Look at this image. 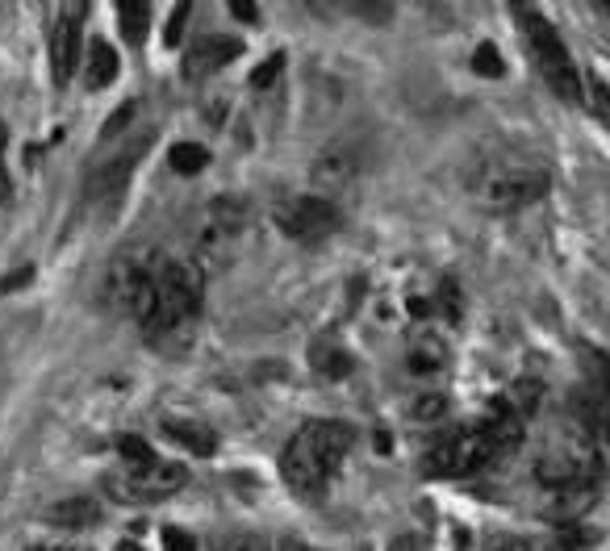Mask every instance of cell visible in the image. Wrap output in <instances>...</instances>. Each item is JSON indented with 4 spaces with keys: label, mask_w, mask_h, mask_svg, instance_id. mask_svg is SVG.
<instances>
[{
    "label": "cell",
    "mask_w": 610,
    "mask_h": 551,
    "mask_svg": "<svg viewBox=\"0 0 610 551\" xmlns=\"http://www.w3.org/2000/svg\"><path fill=\"white\" fill-rule=\"evenodd\" d=\"M351 443H356V430L347 422H335V418L305 422L285 443V451H280V476H285V485L297 497L318 501L326 485H331V476L339 472V464L347 460Z\"/></svg>",
    "instance_id": "cell-1"
},
{
    "label": "cell",
    "mask_w": 610,
    "mask_h": 551,
    "mask_svg": "<svg viewBox=\"0 0 610 551\" xmlns=\"http://www.w3.org/2000/svg\"><path fill=\"white\" fill-rule=\"evenodd\" d=\"M201 305H205V276L193 268V263H176L163 255L159 263V276L151 284V293L138 305V326H143L151 339L159 334H184L197 318H201Z\"/></svg>",
    "instance_id": "cell-2"
},
{
    "label": "cell",
    "mask_w": 610,
    "mask_h": 551,
    "mask_svg": "<svg viewBox=\"0 0 610 551\" xmlns=\"http://www.w3.org/2000/svg\"><path fill=\"white\" fill-rule=\"evenodd\" d=\"M535 481L565 506V518H569L573 510L590 506L594 489L602 485V455L585 435H565L539 455Z\"/></svg>",
    "instance_id": "cell-3"
},
{
    "label": "cell",
    "mask_w": 610,
    "mask_h": 551,
    "mask_svg": "<svg viewBox=\"0 0 610 551\" xmlns=\"http://www.w3.org/2000/svg\"><path fill=\"white\" fill-rule=\"evenodd\" d=\"M552 188L548 167L523 163V159H494L477 163L468 172V193H473L485 209H527L535 201H544Z\"/></svg>",
    "instance_id": "cell-4"
},
{
    "label": "cell",
    "mask_w": 610,
    "mask_h": 551,
    "mask_svg": "<svg viewBox=\"0 0 610 551\" xmlns=\"http://www.w3.org/2000/svg\"><path fill=\"white\" fill-rule=\"evenodd\" d=\"M519 26L527 34V51H531V59L539 67V76H544V84L565 105H585V80H581V71L573 67L569 46H565V38L556 34L552 21L544 13H535V9H519Z\"/></svg>",
    "instance_id": "cell-5"
},
{
    "label": "cell",
    "mask_w": 610,
    "mask_h": 551,
    "mask_svg": "<svg viewBox=\"0 0 610 551\" xmlns=\"http://www.w3.org/2000/svg\"><path fill=\"white\" fill-rule=\"evenodd\" d=\"M251 222V205L243 197H214L205 209V218L197 226V243H193V268L205 272H222L234 259V247Z\"/></svg>",
    "instance_id": "cell-6"
},
{
    "label": "cell",
    "mask_w": 610,
    "mask_h": 551,
    "mask_svg": "<svg viewBox=\"0 0 610 551\" xmlns=\"http://www.w3.org/2000/svg\"><path fill=\"white\" fill-rule=\"evenodd\" d=\"M189 485V468H180L172 460H147V464H134L126 472H113L105 476V493L117 501V506H147V501L159 497H172Z\"/></svg>",
    "instance_id": "cell-7"
},
{
    "label": "cell",
    "mask_w": 610,
    "mask_h": 551,
    "mask_svg": "<svg viewBox=\"0 0 610 551\" xmlns=\"http://www.w3.org/2000/svg\"><path fill=\"white\" fill-rule=\"evenodd\" d=\"M159 263H163V255L151 251V247H130V251L117 255L109 263V272H105V301H109V309L134 318L138 305H143V297L151 293L155 276H159Z\"/></svg>",
    "instance_id": "cell-8"
},
{
    "label": "cell",
    "mask_w": 610,
    "mask_h": 551,
    "mask_svg": "<svg viewBox=\"0 0 610 551\" xmlns=\"http://www.w3.org/2000/svg\"><path fill=\"white\" fill-rule=\"evenodd\" d=\"M498 455L489 447V439L481 435V426H464V430H448L431 443V451L422 455V472L427 476H468L489 468Z\"/></svg>",
    "instance_id": "cell-9"
},
{
    "label": "cell",
    "mask_w": 610,
    "mask_h": 551,
    "mask_svg": "<svg viewBox=\"0 0 610 551\" xmlns=\"http://www.w3.org/2000/svg\"><path fill=\"white\" fill-rule=\"evenodd\" d=\"M272 218L293 243H322L326 234L339 230L343 213L335 201H326L318 193H293V197H280L272 205Z\"/></svg>",
    "instance_id": "cell-10"
},
{
    "label": "cell",
    "mask_w": 610,
    "mask_h": 551,
    "mask_svg": "<svg viewBox=\"0 0 610 551\" xmlns=\"http://www.w3.org/2000/svg\"><path fill=\"white\" fill-rule=\"evenodd\" d=\"M360 167H364V155H360V142L356 138H339L331 142L318 159H314V184L322 188L318 197L331 201L335 193H343V188L360 176Z\"/></svg>",
    "instance_id": "cell-11"
},
{
    "label": "cell",
    "mask_w": 610,
    "mask_h": 551,
    "mask_svg": "<svg viewBox=\"0 0 610 551\" xmlns=\"http://www.w3.org/2000/svg\"><path fill=\"white\" fill-rule=\"evenodd\" d=\"M151 142H155V134H143V138H134L122 155H113V159L101 167V172L88 180V197L97 201V205H113L117 197L126 193V184H130V176H134V163L151 151Z\"/></svg>",
    "instance_id": "cell-12"
},
{
    "label": "cell",
    "mask_w": 610,
    "mask_h": 551,
    "mask_svg": "<svg viewBox=\"0 0 610 551\" xmlns=\"http://www.w3.org/2000/svg\"><path fill=\"white\" fill-rule=\"evenodd\" d=\"M80 26H84V9H63L55 21V38H51V63H55V84H67L80 63Z\"/></svg>",
    "instance_id": "cell-13"
},
{
    "label": "cell",
    "mask_w": 610,
    "mask_h": 551,
    "mask_svg": "<svg viewBox=\"0 0 610 551\" xmlns=\"http://www.w3.org/2000/svg\"><path fill=\"white\" fill-rule=\"evenodd\" d=\"M243 55V42L239 38H230V34H205L189 59H184V76L189 80H201V76H214L218 67H226L230 59H239Z\"/></svg>",
    "instance_id": "cell-14"
},
{
    "label": "cell",
    "mask_w": 610,
    "mask_h": 551,
    "mask_svg": "<svg viewBox=\"0 0 610 551\" xmlns=\"http://www.w3.org/2000/svg\"><path fill=\"white\" fill-rule=\"evenodd\" d=\"M477 426H481V435L489 439V447H494L498 460L523 443V418L514 414V405H510L506 397H498L494 405H489V414H485Z\"/></svg>",
    "instance_id": "cell-15"
},
{
    "label": "cell",
    "mask_w": 610,
    "mask_h": 551,
    "mask_svg": "<svg viewBox=\"0 0 610 551\" xmlns=\"http://www.w3.org/2000/svg\"><path fill=\"white\" fill-rule=\"evenodd\" d=\"M42 518L51 526H63V531H84V526L101 522V506L92 497H63V501H55V506H46Z\"/></svg>",
    "instance_id": "cell-16"
},
{
    "label": "cell",
    "mask_w": 610,
    "mask_h": 551,
    "mask_svg": "<svg viewBox=\"0 0 610 551\" xmlns=\"http://www.w3.org/2000/svg\"><path fill=\"white\" fill-rule=\"evenodd\" d=\"M443 364H448V343L439 334H414L406 347V368L414 376H431V372H443Z\"/></svg>",
    "instance_id": "cell-17"
},
{
    "label": "cell",
    "mask_w": 610,
    "mask_h": 551,
    "mask_svg": "<svg viewBox=\"0 0 610 551\" xmlns=\"http://www.w3.org/2000/svg\"><path fill=\"white\" fill-rule=\"evenodd\" d=\"M163 435L176 439L180 447H189L193 455H214L218 451L214 430H209L205 422H193V418H168L163 422Z\"/></svg>",
    "instance_id": "cell-18"
},
{
    "label": "cell",
    "mask_w": 610,
    "mask_h": 551,
    "mask_svg": "<svg viewBox=\"0 0 610 551\" xmlns=\"http://www.w3.org/2000/svg\"><path fill=\"white\" fill-rule=\"evenodd\" d=\"M117 80V51L101 38V42H92L88 46V71H84V84L97 92V88H105V84H113Z\"/></svg>",
    "instance_id": "cell-19"
},
{
    "label": "cell",
    "mask_w": 610,
    "mask_h": 551,
    "mask_svg": "<svg viewBox=\"0 0 610 551\" xmlns=\"http://www.w3.org/2000/svg\"><path fill=\"white\" fill-rule=\"evenodd\" d=\"M310 359H314L318 376H326V380H343V376H351V368H356L351 351H343L339 343H314Z\"/></svg>",
    "instance_id": "cell-20"
},
{
    "label": "cell",
    "mask_w": 610,
    "mask_h": 551,
    "mask_svg": "<svg viewBox=\"0 0 610 551\" xmlns=\"http://www.w3.org/2000/svg\"><path fill=\"white\" fill-rule=\"evenodd\" d=\"M117 26H122V38L126 42H143L147 38V26H151V9L138 5V0H122V9H117Z\"/></svg>",
    "instance_id": "cell-21"
},
{
    "label": "cell",
    "mask_w": 610,
    "mask_h": 551,
    "mask_svg": "<svg viewBox=\"0 0 610 551\" xmlns=\"http://www.w3.org/2000/svg\"><path fill=\"white\" fill-rule=\"evenodd\" d=\"M168 167L180 176H197L201 167H209V151L201 147V142H176V147L168 151Z\"/></svg>",
    "instance_id": "cell-22"
},
{
    "label": "cell",
    "mask_w": 610,
    "mask_h": 551,
    "mask_svg": "<svg viewBox=\"0 0 610 551\" xmlns=\"http://www.w3.org/2000/svg\"><path fill=\"white\" fill-rule=\"evenodd\" d=\"M473 71H477V76H485V80H498L502 71H506V63H502L494 42H481L477 51H473Z\"/></svg>",
    "instance_id": "cell-23"
},
{
    "label": "cell",
    "mask_w": 610,
    "mask_h": 551,
    "mask_svg": "<svg viewBox=\"0 0 610 551\" xmlns=\"http://www.w3.org/2000/svg\"><path fill=\"white\" fill-rule=\"evenodd\" d=\"M443 414H448V397L443 393H418L410 405V418H418V422H439Z\"/></svg>",
    "instance_id": "cell-24"
},
{
    "label": "cell",
    "mask_w": 610,
    "mask_h": 551,
    "mask_svg": "<svg viewBox=\"0 0 610 551\" xmlns=\"http://www.w3.org/2000/svg\"><path fill=\"white\" fill-rule=\"evenodd\" d=\"M439 309H443V314H448L452 322H460V314H464V305H460V284H456L452 276L439 284Z\"/></svg>",
    "instance_id": "cell-25"
},
{
    "label": "cell",
    "mask_w": 610,
    "mask_h": 551,
    "mask_svg": "<svg viewBox=\"0 0 610 551\" xmlns=\"http://www.w3.org/2000/svg\"><path fill=\"white\" fill-rule=\"evenodd\" d=\"M585 92H590V105H594V113L602 117V122L610 126V84L606 80H585Z\"/></svg>",
    "instance_id": "cell-26"
},
{
    "label": "cell",
    "mask_w": 610,
    "mask_h": 551,
    "mask_svg": "<svg viewBox=\"0 0 610 551\" xmlns=\"http://www.w3.org/2000/svg\"><path fill=\"white\" fill-rule=\"evenodd\" d=\"M117 447H122V455H126V468H134V464H147V460H155V451L143 443V439H138V435H122V443H117Z\"/></svg>",
    "instance_id": "cell-27"
},
{
    "label": "cell",
    "mask_w": 610,
    "mask_h": 551,
    "mask_svg": "<svg viewBox=\"0 0 610 551\" xmlns=\"http://www.w3.org/2000/svg\"><path fill=\"white\" fill-rule=\"evenodd\" d=\"M134 113H138V101H126L122 109H117V113H109L105 117V126H101V134L105 138H117V134H122L130 122H134Z\"/></svg>",
    "instance_id": "cell-28"
},
{
    "label": "cell",
    "mask_w": 610,
    "mask_h": 551,
    "mask_svg": "<svg viewBox=\"0 0 610 551\" xmlns=\"http://www.w3.org/2000/svg\"><path fill=\"white\" fill-rule=\"evenodd\" d=\"M280 67H285V55H280V51H276L272 59H264L260 67H255V71H251V88H268V84H272V80L280 76Z\"/></svg>",
    "instance_id": "cell-29"
},
{
    "label": "cell",
    "mask_w": 610,
    "mask_h": 551,
    "mask_svg": "<svg viewBox=\"0 0 610 551\" xmlns=\"http://www.w3.org/2000/svg\"><path fill=\"white\" fill-rule=\"evenodd\" d=\"M189 17H193V5H176V13L168 17V30H163V42L176 46L184 38V21H189Z\"/></svg>",
    "instance_id": "cell-30"
},
{
    "label": "cell",
    "mask_w": 610,
    "mask_h": 551,
    "mask_svg": "<svg viewBox=\"0 0 610 551\" xmlns=\"http://www.w3.org/2000/svg\"><path fill=\"white\" fill-rule=\"evenodd\" d=\"M218 551H268V543L260 535H230L218 543Z\"/></svg>",
    "instance_id": "cell-31"
},
{
    "label": "cell",
    "mask_w": 610,
    "mask_h": 551,
    "mask_svg": "<svg viewBox=\"0 0 610 551\" xmlns=\"http://www.w3.org/2000/svg\"><path fill=\"white\" fill-rule=\"evenodd\" d=\"M5 142H9V130L0 126V205L13 197V184H9V176H5Z\"/></svg>",
    "instance_id": "cell-32"
},
{
    "label": "cell",
    "mask_w": 610,
    "mask_h": 551,
    "mask_svg": "<svg viewBox=\"0 0 610 551\" xmlns=\"http://www.w3.org/2000/svg\"><path fill=\"white\" fill-rule=\"evenodd\" d=\"M485 551H531V543L523 535H498Z\"/></svg>",
    "instance_id": "cell-33"
},
{
    "label": "cell",
    "mask_w": 610,
    "mask_h": 551,
    "mask_svg": "<svg viewBox=\"0 0 610 551\" xmlns=\"http://www.w3.org/2000/svg\"><path fill=\"white\" fill-rule=\"evenodd\" d=\"M163 551H193V535H184V531H163Z\"/></svg>",
    "instance_id": "cell-34"
},
{
    "label": "cell",
    "mask_w": 610,
    "mask_h": 551,
    "mask_svg": "<svg viewBox=\"0 0 610 551\" xmlns=\"http://www.w3.org/2000/svg\"><path fill=\"white\" fill-rule=\"evenodd\" d=\"M230 13L239 17V21H255V17H260V13H255V5H247V0H234Z\"/></svg>",
    "instance_id": "cell-35"
},
{
    "label": "cell",
    "mask_w": 610,
    "mask_h": 551,
    "mask_svg": "<svg viewBox=\"0 0 610 551\" xmlns=\"http://www.w3.org/2000/svg\"><path fill=\"white\" fill-rule=\"evenodd\" d=\"M598 364H602L598 372H602V385H606V397H610V355L606 351H598Z\"/></svg>",
    "instance_id": "cell-36"
},
{
    "label": "cell",
    "mask_w": 610,
    "mask_h": 551,
    "mask_svg": "<svg viewBox=\"0 0 610 551\" xmlns=\"http://www.w3.org/2000/svg\"><path fill=\"white\" fill-rule=\"evenodd\" d=\"M389 551H414V539H410V535H397V539L389 543Z\"/></svg>",
    "instance_id": "cell-37"
},
{
    "label": "cell",
    "mask_w": 610,
    "mask_h": 551,
    "mask_svg": "<svg viewBox=\"0 0 610 551\" xmlns=\"http://www.w3.org/2000/svg\"><path fill=\"white\" fill-rule=\"evenodd\" d=\"M276 551H314V547H305V543H297V539H280Z\"/></svg>",
    "instance_id": "cell-38"
},
{
    "label": "cell",
    "mask_w": 610,
    "mask_h": 551,
    "mask_svg": "<svg viewBox=\"0 0 610 551\" xmlns=\"http://www.w3.org/2000/svg\"><path fill=\"white\" fill-rule=\"evenodd\" d=\"M117 551H143V547H138V543H130V539H126V543H117Z\"/></svg>",
    "instance_id": "cell-39"
},
{
    "label": "cell",
    "mask_w": 610,
    "mask_h": 551,
    "mask_svg": "<svg viewBox=\"0 0 610 551\" xmlns=\"http://www.w3.org/2000/svg\"><path fill=\"white\" fill-rule=\"evenodd\" d=\"M30 551H63V547H46V543H42V547H30Z\"/></svg>",
    "instance_id": "cell-40"
},
{
    "label": "cell",
    "mask_w": 610,
    "mask_h": 551,
    "mask_svg": "<svg viewBox=\"0 0 610 551\" xmlns=\"http://www.w3.org/2000/svg\"><path fill=\"white\" fill-rule=\"evenodd\" d=\"M602 426H606V439H610V418H602Z\"/></svg>",
    "instance_id": "cell-41"
}]
</instances>
